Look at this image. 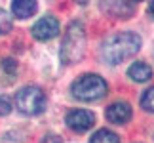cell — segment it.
Listing matches in <instances>:
<instances>
[{"label":"cell","instance_id":"6da1fadb","mask_svg":"<svg viewBox=\"0 0 154 143\" xmlns=\"http://www.w3.org/2000/svg\"><path fill=\"white\" fill-rule=\"evenodd\" d=\"M141 48V37L137 33H129V31H124V33H116L109 37L103 42L101 48V56L106 63L110 65H118L122 61L129 59L131 56L139 52Z\"/></svg>","mask_w":154,"mask_h":143},{"label":"cell","instance_id":"7a4b0ae2","mask_svg":"<svg viewBox=\"0 0 154 143\" xmlns=\"http://www.w3.org/2000/svg\"><path fill=\"white\" fill-rule=\"evenodd\" d=\"M84 50H86V29L82 27V23H70L61 44V61L65 65L76 63L78 59H82Z\"/></svg>","mask_w":154,"mask_h":143},{"label":"cell","instance_id":"3957f363","mask_svg":"<svg viewBox=\"0 0 154 143\" xmlns=\"http://www.w3.org/2000/svg\"><path fill=\"white\" fill-rule=\"evenodd\" d=\"M106 90H109V86H106L105 78H101L99 75H82L72 82V86H70L72 95L80 101L101 99L106 95Z\"/></svg>","mask_w":154,"mask_h":143},{"label":"cell","instance_id":"277c9868","mask_svg":"<svg viewBox=\"0 0 154 143\" xmlns=\"http://www.w3.org/2000/svg\"><path fill=\"white\" fill-rule=\"evenodd\" d=\"M15 105L23 115L34 116L46 109V94L38 86H25L15 95Z\"/></svg>","mask_w":154,"mask_h":143},{"label":"cell","instance_id":"5b68a950","mask_svg":"<svg viewBox=\"0 0 154 143\" xmlns=\"http://www.w3.org/2000/svg\"><path fill=\"white\" fill-rule=\"evenodd\" d=\"M65 122L70 130L74 132H88L93 124H95V115L88 109H72L67 113Z\"/></svg>","mask_w":154,"mask_h":143},{"label":"cell","instance_id":"8992f818","mask_svg":"<svg viewBox=\"0 0 154 143\" xmlns=\"http://www.w3.org/2000/svg\"><path fill=\"white\" fill-rule=\"evenodd\" d=\"M59 33V21L53 15H46L32 25V37L36 40H50Z\"/></svg>","mask_w":154,"mask_h":143},{"label":"cell","instance_id":"52a82bcc","mask_svg":"<svg viewBox=\"0 0 154 143\" xmlns=\"http://www.w3.org/2000/svg\"><path fill=\"white\" fill-rule=\"evenodd\" d=\"M106 118L114 124H126L131 118V107L126 101H116L106 107Z\"/></svg>","mask_w":154,"mask_h":143},{"label":"cell","instance_id":"ba28073f","mask_svg":"<svg viewBox=\"0 0 154 143\" xmlns=\"http://www.w3.org/2000/svg\"><path fill=\"white\" fill-rule=\"evenodd\" d=\"M36 10H38V4L34 0H15L11 4V14L19 17V19H27V17L34 15Z\"/></svg>","mask_w":154,"mask_h":143},{"label":"cell","instance_id":"9c48e42d","mask_svg":"<svg viewBox=\"0 0 154 143\" xmlns=\"http://www.w3.org/2000/svg\"><path fill=\"white\" fill-rule=\"evenodd\" d=\"M128 76L129 78H133L135 82H146L152 78V69L149 63L145 61H135L131 63V67L128 69Z\"/></svg>","mask_w":154,"mask_h":143},{"label":"cell","instance_id":"30bf717a","mask_svg":"<svg viewBox=\"0 0 154 143\" xmlns=\"http://www.w3.org/2000/svg\"><path fill=\"white\" fill-rule=\"evenodd\" d=\"M90 143H120V138L114 132H110V130H97L91 135Z\"/></svg>","mask_w":154,"mask_h":143},{"label":"cell","instance_id":"8fae6325","mask_svg":"<svg viewBox=\"0 0 154 143\" xmlns=\"http://www.w3.org/2000/svg\"><path fill=\"white\" fill-rule=\"evenodd\" d=\"M133 8H135V6L133 4H128V2H118V4H109V6H106V10H109L112 15H116V17L129 15L133 11Z\"/></svg>","mask_w":154,"mask_h":143},{"label":"cell","instance_id":"7c38bea8","mask_svg":"<svg viewBox=\"0 0 154 143\" xmlns=\"http://www.w3.org/2000/svg\"><path fill=\"white\" fill-rule=\"evenodd\" d=\"M141 107L149 113H154V86L146 88L141 95Z\"/></svg>","mask_w":154,"mask_h":143},{"label":"cell","instance_id":"4fadbf2b","mask_svg":"<svg viewBox=\"0 0 154 143\" xmlns=\"http://www.w3.org/2000/svg\"><path fill=\"white\" fill-rule=\"evenodd\" d=\"M10 29H11V17L6 10L0 8V34L10 33Z\"/></svg>","mask_w":154,"mask_h":143},{"label":"cell","instance_id":"5bb4252c","mask_svg":"<svg viewBox=\"0 0 154 143\" xmlns=\"http://www.w3.org/2000/svg\"><path fill=\"white\" fill-rule=\"evenodd\" d=\"M10 111H11V99L8 95H0V116L10 115Z\"/></svg>","mask_w":154,"mask_h":143},{"label":"cell","instance_id":"9a60e30c","mask_svg":"<svg viewBox=\"0 0 154 143\" xmlns=\"http://www.w3.org/2000/svg\"><path fill=\"white\" fill-rule=\"evenodd\" d=\"M40 143H63V139L59 138V135H55V134H48V135H44V138H42Z\"/></svg>","mask_w":154,"mask_h":143},{"label":"cell","instance_id":"2e32d148","mask_svg":"<svg viewBox=\"0 0 154 143\" xmlns=\"http://www.w3.org/2000/svg\"><path fill=\"white\" fill-rule=\"evenodd\" d=\"M149 11H150V14L154 15V0H152V2H150V4H149Z\"/></svg>","mask_w":154,"mask_h":143}]
</instances>
